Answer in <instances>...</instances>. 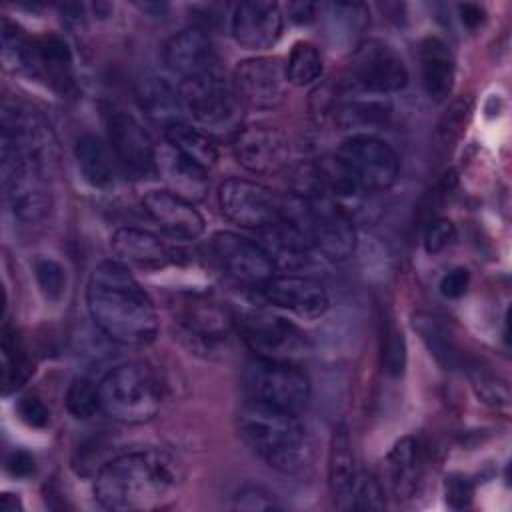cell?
I'll use <instances>...</instances> for the list:
<instances>
[{"label": "cell", "mask_w": 512, "mask_h": 512, "mask_svg": "<svg viewBox=\"0 0 512 512\" xmlns=\"http://www.w3.org/2000/svg\"><path fill=\"white\" fill-rule=\"evenodd\" d=\"M86 304L94 324L118 344L146 346L156 338L158 318L150 296L116 260L100 262L92 270Z\"/></svg>", "instance_id": "1"}, {"label": "cell", "mask_w": 512, "mask_h": 512, "mask_svg": "<svg viewBox=\"0 0 512 512\" xmlns=\"http://www.w3.org/2000/svg\"><path fill=\"white\" fill-rule=\"evenodd\" d=\"M180 464L158 448H144L108 460L96 474L94 496L114 512H142L166 506L180 484Z\"/></svg>", "instance_id": "2"}, {"label": "cell", "mask_w": 512, "mask_h": 512, "mask_svg": "<svg viewBox=\"0 0 512 512\" xmlns=\"http://www.w3.org/2000/svg\"><path fill=\"white\" fill-rule=\"evenodd\" d=\"M238 430L242 440L272 468L294 474L310 458V440L296 412L246 400L238 410Z\"/></svg>", "instance_id": "3"}, {"label": "cell", "mask_w": 512, "mask_h": 512, "mask_svg": "<svg viewBox=\"0 0 512 512\" xmlns=\"http://www.w3.org/2000/svg\"><path fill=\"white\" fill-rule=\"evenodd\" d=\"M102 410L124 424H144L162 406V386L144 362H126L112 368L98 384Z\"/></svg>", "instance_id": "4"}, {"label": "cell", "mask_w": 512, "mask_h": 512, "mask_svg": "<svg viewBox=\"0 0 512 512\" xmlns=\"http://www.w3.org/2000/svg\"><path fill=\"white\" fill-rule=\"evenodd\" d=\"M284 216L304 232L310 248L318 250L328 260H346L352 256L356 248L352 218L330 196H294L288 206L284 204Z\"/></svg>", "instance_id": "5"}, {"label": "cell", "mask_w": 512, "mask_h": 512, "mask_svg": "<svg viewBox=\"0 0 512 512\" xmlns=\"http://www.w3.org/2000/svg\"><path fill=\"white\" fill-rule=\"evenodd\" d=\"M184 110L210 136H230L240 130L242 98L220 70L186 78L178 86Z\"/></svg>", "instance_id": "6"}, {"label": "cell", "mask_w": 512, "mask_h": 512, "mask_svg": "<svg viewBox=\"0 0 512 512\" xmlns=\"http://www.w3.org/2000/svg\"><path fill=\"white\" fill-rule=\"evenodd\" d=\"M50 158L2 152V184L12 214L22 222H40L52 208V192L46 168Z\"/></svg>", "instance_id": "7"}, {"label": "cell", "mask_w": 512, "mask_h": 512, "mask_svg": "<svg viewBox=\"0 0 512 512\" xmlns=\"http://www.w3.org/2000/svg\"><path fill=\"white\" fill-rule=\"evenodd\" d=\"M334 158L364 192L386 190L398 178L400 166L394 150L384 140L366 132L342 140Z\"/></svg>", "instance_id": "8"}, {"label": "cell", "mask_w": 512, "mask_h": 512, "mask_svg": "<svg viewBox=\"0 0 512 512\" xmlns=\"http://www.w3.org/2000/svg\"><path fill=\"white\" fill-rule=\"evenodd\" d=\"M408 82V70L402 58L380 40L358 44L350 56L344 88L366 94L398 92Z\"/></svg>", "instance_id": "9"}, {"label": "cell", "mask_w": 512, "mask_h": 512, "mask_svg": "<svg viewBox=\"0 0 512 512\" xmlns=\"http://www.w3.org/2000/svg\"><path fill=\"white\" fill-rule=\"evenodd\" d=\"M244 382L250 398L296 414L308 404L310 398L308 376L290 362L256 358L246 366Z\"/></svg>", "instance_id": "10"}, {"label": "cell", "mask_w": 512, "mask_h": 512, "mask_svg": "<svg viewBox=\"0 0 512 512\" xmlns=\"http://www.w3.org/2000/svg\"><path fill=\"white\" fill-rule=\"evenodd\" d=\"M218 206L230 222L260 232L278 224L284 212V202L270 188L242 178L218 186Z\"/></svg>", "instance_id": "11"}, {"label": "cell", "mask_w": 512, "mask_h": 512, "mask_svg": "<svg viewBox=\"0 0 512 512\" xmlns=\"http://www.w3.org/2000/svg\"><path fill=\"white\" fill-rule=\"evenodd\" d=\"M238 332L242 340L258 354V358L264 360L290 362L308 350L304 334L294 324L266 312L240 316Z\"/></svg>", "instance_id": "12"}, {"label": "cell", "mask_w": 512, "mask_h": 512, "mask_svg": "<svg viewBox=\"0 0 512 512\" xmlns=\"http://www.w3.org/2000/svg\"><path fill=\"white\" fill-rule=\"evenodd\" d=\"M108 140L114 160L128 178L142 180L156 170V146L134 116L126 112L110 114Z\"/></svg>", "instance_id": "13"}, {"label": "cell", "mask_w": 512, "mask_h": 512, "mask_svg": "<svg viewBox=\"0 0 512 512\" xmlns=\"http://www.w3.org/2000/svg\"><path fill=\"white\" fill-rule=\"evenodd\" d=\"M212 252L220 268L238 282L262 286L274 276V262L258 242L234 232H216Z\"/></svg>", "instance_id": "14"}, {"label": "cell", "mask_w": 512, "mask_h": 512, "mask_svg": "<svg viewBox=\"0 0 512 512\" xmlns=\"http://www.w3.org/2000/svg\"><path fill=\"white\" fill-rule=\"evenodd\" d=\"M232 82L242 102L254 108H276L290 84L286 66L274 56H254L238 62Z\"/></svg>", "instance_id": "15"}, {"label": "cell", "mask_w": 512, "mask_h": 512, "mask_svg": "<svg viewBox=\"0 0 512 512\" xmlns=\"http://www.w3.org/2000/svg\"><path fill=\"white\" fill-rule=\"evenodd\" d=\"M234 158L252 174H276L290 160L286 134L272 126H248L232 140Z\"/></svg>", "instance_id": "16"}, {"label": "cell", "mask_w": 512, "mask_h": 512, "mask_svg": "<svg viewBox=\"0 0 512 512\" xmlns=\"http://www.w3.org/2000/svg\"><path fill=\"white\" fill-rule=\"evenodd\" d=\"M260 294L266 302L304 320L320 318L328 310L326 290L306 276H272L260 286Z\"/></svg>", "instance_id": "17"}, {"label": "cell", "mask_w": 512, "mask_h": 512, "mask_svg": "<svg viewBox=\"0 0 512 512\" xmlns=\"http://www.w3.org/2000/svg\"><path fill=\"white\" fill-rule=\"evenodd\" d=\"M230 32L248 50L272 48L282 32V12L278 4L266 0L240 2L232 12Z\"/></svg>", "instance_id": "18"}, {"label": "cell", "mask_w": 512, "mask_h": 512, "mask_svg": "<svg viewBox=\"0 0 512 512\" xmlns=\"http://www.w3.org/2000/svg\"><path fill=\"white\" fill-rule=\"evenodd\" d=\"M142 208L174 240H194L204 232V218L194 204L170 190H150L142 198Z\"/></svg>", "instance_id": "19"}, {"label": "cell", "mask_w": 512, "mask_h": 512, "mask_svg": "<svg viewBox=\"0 0 512 512\" xmlns=\"http://www.w3.org/2000/svg\"><path fill=\"white\" fill-rule=\"evenodd\" d=\"M424 448L418 438H400L384 458V480L398 500L416 498L424 482Z\"/></svg>", "instance_id": "20"}, {"label": "cell", "mask_w": 512, "mask_h": 512, "mask_svg": "<svg viewBox=\"0 0 512 512\" xmlns=\"http://www.w3.org/2000/svg\"><path fill=\"white\" fill-rule=\"evenodd\" d=\"M156 172L166 182L168 190L188 202H198L206 196L210 178L208 168L200 166L170 142L156 148Z\"/></svg>", "instance_id": "21"}, {"label": "cell", "mask_w": 512, "mask_h": 512, "mask_svg": "<svg viewBox=\"0 0 512 512\" xmlns=\"http://www.w3.org/2000/svg\"><path fill=\"white\" fill-rule=\"evenodd\" d=\"M164 64L182 80L218 70L212 42L198 28L180 30L166 42Z\"/></svg>", "instance_id": "22"}, {"label": "cell", "mask_w": 512, "mask_h": 512, "mask_svg": "<svg viewBox=\"0 0 512 512\" xmlns=\"http://www.w3.org/2000/svg\"><path fill=\"white\" fill-rule=\"evenodd\" d=\"M136 100L146 118L162 132L188 122L180 90L162 76H146L136 88Z\"/></svg>", "instance_id": "23"}, {"label": "cell", "mask_w": 512, "mask_h": 512, "mask_svg": "<svg viewBox=\"0 0 512 512\" xmlns=\"http://www.w3.org/2000/svg\"><path fill=\"white\" fill-rule=\"evenodd\" d=\"M176 316L182 328L200 340H222L234 320L224 306L204 296H186L176 304Z\"/></svg>", "instance_id": "24"}, {"label": "cell", "mask_w": 512, "mask_h": 512, "mask_svg": "<svg viewBox=\"0 0 512 512\" xmlns=\"http://www.w3.org/2000/svg\"><path fill=\"white\" fill-rule=\"evenodd\" d=\"M360 474V466L354 456L352 438L348 434V428L344 424L336 426L332 444H330V464H328V478H330V490L334 496V502L342 510H350L352 502V490L356 484V478Z\"/></svg>", "instance_id": "25"}, {"label": "cell", "mask_w": 512, "mask_h": 512, "mask_svg": "<svg viewBox=\"0 0 512 512\" xmlns=\"http://www.w3.org/2000/svg\"><path fill=\"white\" fill-rule=\"evenodd\" d=\"M454 72V58L448 46L436 36L424 38L420 44V76L422 86L432 100L442 102L450 96Z\"/></svg>", "instance_id": "26"}, {"label": "cell", "mask_w": 512, "mask_h": 512, "mask_svg": "<svg viewBox=\"0 0 512 512\" xmlns=\"http://www.w3.org/2000/svg\"><path fill=\"white\" fill-rule=\"evenodd\" d=\"M116 262L128 266H160L166 260L164 244L148 230L122 226L110 238Z\"/></svg>", "instance_id": "27"}, {"label": "cell", "mask_w": 512, "mask_h": 512, "mask_svg": "<svg viewBox=\"0 0 512 512\" xmlns=\"http://www.w3.org/2000/svg\"><path fill=\"white\" fill-rule=\"evenodd\" d=\"M74 158L88 184L106 188L114 182V154L96 134H82L76 140Z\"/></svg>", "instance_id": "28"}, {"label": "cell", "mask_w": 512, "mask_h": 512, "mask_svg": "<svg viewBox=\"0 0 512 512\" xmlns=\"http://www.w3.org/2000/svg\"><path fill=\"white\" fill-rule=\"evenodd\" d=\"M348 94L352 98H344L334 104V120L340 128H368V126H382L390 118V104L384 98L364 96L366 92Z\"/></svg>", "instance_id": "29"}, {"label": "cell", "mask_w": 512, "mask_h": 512, "mask_svg": "<svg viewBox=\"0 0 512 512\" xmlns=\"http://www.w3.org/2000/svg\"><path fill=\"white\" fill-rule=\"evenodd\" d=\"M36 72H44L52 84L66 86L72 78V52L68 44L56 36L46 34L34 40Z\"/></svg>", "instance_id": "30"}, {"label": "cell", "mask_w": 512, "mask_h": 512, "mask_svg": "<svg viewBox=\"0 0 512 512\" xmlns=\"http://www.w3.org/2000/svg\"><path fill=\"white\" fill-rule=\"evenodd\" d=\"M0 368H2V392L4 394L18 390L34 370L28 360V354L22 346L20 336L10 326L2 328Z\"/></svg>", "instance_id": "31"}, {"label": "cell", "mask_w": 512, "mask_h": 512, "mask_svg": "<svg viewBox=\"0 0 512 512\" xmlns=\"http://www.w3.org/2000/svg\"><path fill=\"white\" fill-rule=\"evenodd\" d=\"M164 136H166V142H170L176 150H180L182 154H186L188 158L198 162L200 166H204V168L214 166V162L218 158V150H216L214 138L208 132H204L196 126H190L188 122H182V124L168 128L164 132Z\"/></svg>", "instance_id": "32"}, {"label": "cell", "mask_w": 512, "mask_h": 512, "mask_svg": "<svg viewBox=\"0 0 512 512\" xmlns=\"http://www.w3.org/2000/svg\"><path fill=\"white\" fill-rule=\"evenodd\" d=\"M2 64L8 72H36V52L34 40H30L24 30L12 24L8 18H2Z\"/></svg>", "instance_id": "33"}, {"label": "cell", "mask_w": 512, "mask_h": 512, "mask_svg": "<svg viewBox=\"0 0 512 512\" xmlns=\"http://www.w3.org/2000/svg\"><path fill=\"white\" fill-rule=\"evenodd\" d=\"M368 8L360 2H328L318 4V18L324 20L326 30L336 38H350L368 24Z\"/></svg>", "instance_id": "34"}, {"label": "cell", "mask_w": 512, "mask_h": 512, "mask_svg": "<svg viewBox=\"0 0 512 512\" xmlns=\"http://www.w3.org/2000/svg\"><path fill=\"white\" fill-rule=\"evenodd\" d=\"M412 326L420 334L422 342L426 344V348L430 350V354L436 358V362L440 366H444L446 370H452L458 366V362H460L458 348H456L450 332L436 318H432L428 314H418V316H414Z\"/></svg>", "instance_id": "35"}, {"label": "cell", "mask_w": 512, "mask_h": 512, "mask_svg": "<svg viewBox=\"0 0 512 512\" xmlns=\"http://www.w3.org/2000/svg\"><path fill=\"white\" fill-rule=\"evenodd\" d=\"M468 378L472 382L476 396L484 404H488L490 408H496V410L508 408V404H510L508 384L498 374H494L488 366H484L478 360H472L468 364Z\"/></svg>", "instance_id": "36"}, {"label": "cell", "mask_w": 512, "mask_h": 512, "mask_svg": "<svg viewBox=\"0 0 512 512\" xmlns=\"http://www.w3.org/2000/svg\"><path fill=\"white\" fill-rule=\"evenodd\" d=\"M286 76L292 86H308L322 74V58L314 44L296 42L286 60Z\"/></svg>", "instance_id": "37"}, {"label": "cell", "mask_w": 512, "mask_h": 512, "mask_svg": "<svg viewBox=\"0 0 512 512\" xmlns=\"http://www.w3.org/2000/svg\"><path fill=\"white\" fill-rule=\"evenodd\" d=\"M380 362L388 376H402L406 368V342L400 328L386 320L380 336Z\"/></svg>", "instance_id": "38"}, {"label": "cell", "mask_w": 512, "mask_h": 512, "mask_svg": "<svg viewBox=\"0 0 512 512\" xmlns=\"http://www.w3.org/2000/svg\"><path fill=\"white\" fill-rule=\"evenodd\" d=\"M66 408L74 418L80 420L94 416L102 408L98 384L82 376L74 378L66 390Z\"/></svg>", "instance_id": "39"}, {"label": "cell", "mask_w": 512, "mask_h": 512, "mask_svg": "<svg viewBox=\"0 0 512 512\" xmlns=\"http://www.w3.org/2000/svg\"><path fill=\"white\" fill-rule=\"evenodd\" d=\"M384 506H386V500H384V490L380 482L374 478V474L360 468V474L352 490L350 510H382Z\"/></svg>", "instance_id": "40"}, {"label": "cell", "mask_w": 512, "mask_h": 512, "mask_svg": "<svg viewBox=\"0 0 512 512\" xmlns=\"http://www.w3.org/2000/svg\"><path fill=\"white\" fill-rule=\"evenodd\" d=\"M34 276L48 300H58L66 290V270L54 258H38L34 262Z\"/></svg>", "instance_id": "41"}, {"label": "cell", "mask_w": 512, "mask_h": 512, "mask_svg": "<svg viewBox=\"0 0 512 512\" xmlns=\"http://www.w3.org/2000/svg\"><path fill=\"white\" fill-rule=\"evenodd\" d=\"M468 118H470V104H468V100L452 102V106L446 110V114L442 116V120L438 124L440 142L444 146H448V144L452 146V142H456L464 134Z\"/></svg>", "instance_id": "42"}, {"label": "cell", "mask_w": 512, "mask_h": 512, "mask_svg": "<svg viewBox=\"0 0 512 512\" xmlns=\"http://www.w3.org/2000/svg\"><path fill=\"white\" fill-rule=\"evenodd\" d=\"M456 240V226L448 218H432L424 228V248L428 254H438Z\"/></svg>", "instance_id": "43"}, {"label": "cell", "mask_w": 512, "mask_h": 512, "mask_svg": "<svg viewBox=\"0 0 512 512\" xmlns=\"http://www.w3.org/2000/svg\"><path fill=\"white\" fill-rule=\"evenodd\" d=\"M232 508L234 510H276L280 508V504L268 490L260 486H244L236 492Z\"/></svg>", "instance_id": "44"}, {"label": "cell", "mask_w": 512, "mask_h": 512, "mask_svg": "<svg viewBox=\"0 0 512 512\" xmlns=\"http://www.w3.org/2000/svg\"><path fill=\"white\" fill-rule=\"evenodd\" d=\"M444 494H446V504L450 508L464 510L472 504L474 486H472L468 476L450 474V476H446V482H444Z\"/></svg>", "instance_id": "45"}, {"label": "cell", "mask_w": 512, "mask_h": 512, "mask_svg": "<svg viewBox=\"0 0 512 512\" xmlns=\"http://www.w3.org/2000/svg\"><path fill=\"white\" fill-rule=\"evenodd\" d=\"M16 410H18L20 420L32 428H44L50 422V412H48L46 404L36 396L20 398Z\"/></svg>", "instance_id": "46"}, {"label": "cell", "mask_w": 512, "mask_h": 512, "mask_svg": "<svg viewBox=\"0 0 512 512\" xmlns=\"http://www.w3.org/2000/svg\"><path fill=\"white\" fill-rule=\"evenodd\" d=\"M470 284V272L462 266L452 268L450 272H446L440 280V292L446 298H460Z\"/></svg>", "instance_id": "47"}, {"label": "cell", "mask_w": 512, "mask_h": 512, "mask_svg": "<svg viewBox=\"0 0 512 512\" xmlns=\"http://www.w3.org/2000/svg\"><path fill=\"white\" fill-rule=\"evenodd\" d=\"M4 466H6L8 474H12L16 478H28L30 474H34V458L24 450L8 452Z\"/></svg>", "instance_id": "48"}, {"label": "cell", "mask_w": 512, "mask_h": 512, "mask_svg": "<svg viewBox=\"0 0 512 512\" xmlns=\"http://www.w3.org/2000/svg\"><path fill=\"white\" fill-rule=\"evenodd\" d=\"M288 14H290V20H294L296 24H310L318 18V4L292 2V4H288Z\"/></svg>", "instance_id": "49"}, {"label": "cell", "mask_w": 512, "mask_h": 512, "mask_svg": "<svg viewBox=\"0 0 512 512\" xmlns=\"http://www.w3.org/2000/svg\"><path fill=\"white\" fill-rule=\"evenodd\" d=\"M458 12H460V20L464 22V26L468 28H476L484 22V8L478 6V4H460L458 6Z\"/></svg>", "instance_id": "50"}, {"label": "cell", "mask_w": 512, "mask_h": 512, "mask_svg": "<svg viewBox=\"0 0 512 512\" xmlns=\"http://www.w3.org/2000/svg\"><path fill=\"white\" fill-rule=\"evenodd\" d=\"M0 510H2V512H16V510H22V502H20L18 496L6 492V494H2V498H0Z\"/></svg>", "instance_id": "51"}]
</instances>
